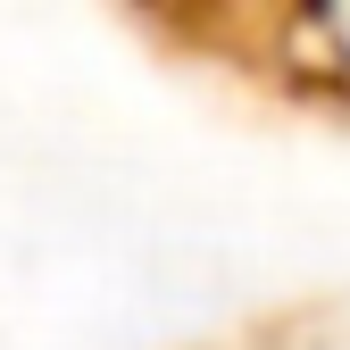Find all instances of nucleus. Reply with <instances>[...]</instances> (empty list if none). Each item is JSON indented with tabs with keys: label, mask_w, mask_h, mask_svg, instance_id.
Segmentation results:
<instances>
[{
	"label": "nucleus",
	"mask_w": 350,
	"mask_h": 350,
	"mask_svg": "<svg viewBox=\"0 0 350 350\" xmlns=\"http://www.w3.org/2000/svg\"><path fill=\"white\" fill-rule=\"evenodd\" d=\"M334 9H342V33H350V0H334Z\"/></svg>",
	"instance_id": "obj_1"
}]
</instances>
